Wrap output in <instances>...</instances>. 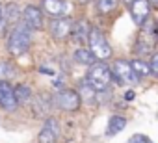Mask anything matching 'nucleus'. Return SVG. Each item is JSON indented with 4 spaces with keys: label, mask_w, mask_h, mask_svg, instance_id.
<instances>
[{
    "label": "nucleus",
    "mask_w": 158,
    "mask_h": 143,
    "mask_svg": "<svg viewBox=\"0 0 158 143\" xmlns=\"http://www.w3.org/2000/svg\"><path fill=\"white\" fill-rule=\"evenodd\" d=\"M154 43H156V35H154V28L151 24V21H145L141 26H139V34L134 41V54L143 58V56H149L154 48Z\"/></svg>",
    "instance_id": "obj_4"
},
{
    "label": "nucleus",
    "mask_w": 158,
    "mask_h": 143,
    "mask_svg": "<svg viewBox=\"0 0 158 143\" xmlns=\"http://www.w3.org/2000/svg\"><path fill=\"white\" fill-rule=\"evenodd\" d=\"M125 99H127V100H132V99H134V91H127Z\"/></svg>",
    "instance_id": "obj_24"
},
{
    "label": "nucleus",
    "mask_w": 158,
    "mask_h": 143,
    "mask_svg": "<svg viewBox=\"0 0 158 143\" xmlns=\"http://www.w3.org/2000/svg\"><path fill=\"white\" fill-rule=\"evenodd\" d=\"M11 75H13V67H11V63H8V61L0 63V80H6V78L11 76Z\"/></svg>",
    "instance_id": "obj_21"
},
{
    "label": "nucleus",
    "mask_w": 158,
    "mask_h": 143,
    "mask_svg": "<svg viewBox=\"0 0 158 143\" xmlns=\"http://www.w3.org/2000/svg\"><path fill=\"white\" fill-rule=\"evenodd\" d=\"M0 21H2V6H0Z\"/></svg>",
    "instance_id": "obj_28"
},
{
    "label": "nucleus",
    "mask_w": 158,
    "mask_h": 143,
    "mask_svg": "<svg viewBox=\"0 0 158 143\" xmlns=\"http://www.w3.org/2000/svg\"><path fill=\"white\" fill-rule=\"evenodd\" d=\"M54 102L61 112H78L82 106V99L78 95V91H74V89L58 91L56 97H54Z\"/></svg>",
    "instance_id": "obj_6"
},
{
    "label": "nucleus",
    "mask_w": 158,
    "mask_h": 143,
    "mask_svg": "<svg viewBox=\"0 0 158 143\" xmlns=\"http://www.w3.org/2000/svg\"><path fill=\"white\" fill-rule=\"evenodd\" d=\"M0 108L4 112H15L19 108V102L13 93V86L8 80H0Z\"/></svg>",
    "instance_id": "obj_10"
},
{
    "label": "nucleus",
    "mask_w": 158,
    "mask_h": 143,
    "mask_svg": "<svg viewBox=\"0 0 158 143\" xmlns=\"http://www.w3.org/2000/svg\"><path fill=\"white\" fill-rule=\"evenodd\" d=\"M78 95H80V99L93 100V99H95V95H97V91H95L91 86H88V84L84 82V84H82V88H80V91H78Z\"/></svg>",
    "instance_id": "obj_20"
},
{
    "label": "nucleus",
    "mask_w": 158,
    "mask_h": 143,
    "mask_svg": "<svg viewBox=\"0 0 158 143\" xmlns=\"http://www.w3.org/2000/svg\"><path fill=\"white\" fill-rule=\"evenodd\" d=\"M13 93H15V99H17L19 104H26V102H30L32 97H34L30 86H26V84H17V86L13 88Z\"/></svg>",
    "instance_id": "obj_17"
},
{
    "label": "nucleus",
    "mask_w": 158,
    "mask_h": 143,
    "mask_svg": "<svg viewBox=\"0 0 158 143\" xmlns=\"http://www.w3.org/2000/svg\"><path fill=\"white\" fill-rule=\"evenodd\" d=\"M43 11L52 17H60L67 11V2L65 0H43Z\"/></svg>",
    "instance_id": "obj_13"
},
{
    "label": "nucleus",
    "mask_w": 158,
    "mask_h": 143,
    "mask_svg": "<svg viewBox=\"0 0 158 143\" xmlns=\"http://www.w3.org/2000/svg\"><path fill=\"white\" fill-rule=\"evenodd\" d=\"M21 21L30 28V30H41L43 24H45V17H43V10H39L37 6H32L28 4L24 10H23V15H21Z\"/></svg>",
    "instance_id": "obj_9"
},
{
    "label": "nucleus",
    "mask_w": 158,
    "mask_h": 143,
    "mask_svg": "<svg viewBox=\"0 0 158 143\" xmlns=\"http://www.w3.org/2000/svg\"><path fill=\"white\" fill-rule=\"evenodd\" d=\"M21 15H23V11H21V8L15 4V2H10L4 10H2V21H0V24H17L19 21H21Z\"/></svg>",
    "instance_id": "obj_12"
},
{
    "label": "nucleus",
    "mask_w": 158,
    "mask_h": 143,
    "mask_svg": "<svg viewBox=\"0 0 158 143\" xmlns=\"http://www.w3.org/2000/svg\"><path fill=\"white\" fill-rule=\"evenodd\" d=\"M76 2H80V4H88V2H91V0H76Z\"/></svg>",
    "instance_id": "obj_27"
},
{
    "label": "nucleus",
    "mask_w": 158,
    "mask_h": 143,
    "mask_svg": "<svg viewBox=\"0 0 158 143\" xmlns=\"http://www.w3.org/2000/svg\"><path fill=\"white\" fill-rule=\"evenodd\" d=\"M123 2H127V4H130V2H132V0H123Z\"/></svg>",
    "instance_id": "obj_29"
},
{
    "label": "nucleus",
    "mask_w": 158,
    "mask_h": 143,
    "mask_svg": "<svg viewBox=\"0 0 158 143\" xmlns=\"http://www.w3.org/2000/svg\"><path fill=\"white\" fill-rule=\"evenodd\" d=\"M127 126V119L121 117V115H112L110 121H108V126H106V136H115L119 132H123Z\"/></svg>",
    "instance_id": "obj_15"
},
{
    "label": "nucleus",
    "mask_w": 158,
    "mask_h": 143,
    "mask_svg": "<svg viewBox=\"0 0 158 143\" xmlns=\"http://www.w3.org/2000/svg\"><path fill=\"white\" fill-rule=\"evenodd\" d=\"M128 143H151V141H149V137H145L143 134H136V136L130 137Z\"/></svg>",
    "instance_id": "obj_23"
},
{
    "label": "nucleus",
    "mask_w": 158,
    "mask_h": 143,
    "mask_svg": "<svg viewBox=\"0 0 158 143\" xmlns=\"http://www.w3.org/2000/svg\"><path fill=\"white\" fill-rule=\"evenodd\" d=\"M149 67H151V75L158 76V52H152V54H151V59H149Z\"/></svg>",
    "instance_id": "obj_22"
},
{
    "label": "nucleus",
    "mask_w": 158,
    "mask_h": 143,
    "mask_svg": "<svg viewBox=\"0 0 158 143\" xmlns=\"http://www.w3.org/2000/svg\"><path fill=\"white\" fill-rule=\"evenodd\" d=\"M132 69H134V73L138 75V78H143V76H149L151 75V67H149V61L141 59V58H134L130 61Z\"/></svg>",
    "instance_id": "obj_18"
},
{
    "label": "nucleus",
    "mask_w": 158,
    "mask_h": 143,
    "mask_svg": "<svg viewBox=\"0 0 158 143\" xmlns=\"http://www.w3.org/2000/svg\"><path fill=\"white\" fill-rule=\"evenodd\" d=\"M88 45H89V50L93 52V56L99 59V61H106L112 58L114 50L108 43V39L104 37V34L99 30V28H89V34H88Z\"/></svg>",
    "instance_id": "obj_3"
},
{
    "label": "nucleus",
    "mask_w": 158,
    "mask_h": 143,
    "mask_svg": "<svg viewBox=\"0 0 158 143\" xmlns=\"http://www.w3.org/2000/svg\"><path fill=\"white\" fill-rule=\"evenodd\" d=\"M89 24L86 21H78V22H73V30H71V35L78 41V43H84L88 41V34H89Z\"/></svg>",
    "instance_id": "obj_14"
},
{
    "label": "nucleus",
    "mask_w": 158,
    "mask_h": 143,
    "mask_svg": "<svg viewBox=\"0 0 158 143\" xmlns=\"http://www.w3.org/2000/svg\"><path fill=\"white\" fill-rule=\"evenodd\" d=\"M151 10H152V6L149 4V0H132L128 4V11H130L132 22L136 26H141L145 21H149Z\"/></svg>",
    "instance_id": "obj_7"
},
{
    "label": "nucleus",
    "mask_w": 158,
    "mask_h": 143,
    "mask_svg": "<svg viewBox=\"0 0 158 143\" xmlns=\"http://www.w3.org/2000/svg\"><path fill=\"white\" fill-rule=\"evenodd\" d=\"M149 4H151V6H156V8H158V0H149Z\"/></svg>",
    "instance_id": "obj_26"
},
{
    "label": "nucleus",
    "mask_w": 158,
    "mask_h": 143,
    "mask_svg": "<svg viewBox=\"0 0 158 143\" xmlns=\"http://www.w3.org/2000/svg\"><path fill=\"white\" fill-rule=\"evenodd\" d=\"M154 35H156V43H158V19L154 22Z\"/></svg>",
    "instance_id": "obj_25"
},
{
    "label": "nucleus",
    "mask_w": 158,
    "mask_h": 143,
    "mask_svg": "<svg viewBox=\"0 0 158 143\" xmlns=\"http://www.w3.org/2000/svg\"><path fill=\"white\" fill-rule=\"evenodd\" d=\"M30 32H32V30H30L23 21H19V22L11 28L6 48H8V52H10L13 58H19V56H23V54L28 52V48H30V45H32V34H30Z\"/></svg>",
    "instance_id": "obj_1"
},
{
    "label": "nucleus",
    "mask_w": 158,
    "mask_h": 143,
    "mask_svg": "<svg viewBox=\"0 0 158 143\" xmlns=\"http://www.w3.org/2000/svg\"><path fill=\"white\" fill-rule=\"evenodd\" d=\"M119 4V0H95V6H97V11L101 15H108L110 11H114Z\"/></svg>",
    "instance_id": "obj_19"
},
{
    "label": "nucleus",
    "mask_w": 158,
    "mask_h": 143,
    "mask_svg": "<svg viewBox=\"0 0 158 143\" xmlns=\"http://www.w3.org/2000/svg\"><path fill=\"white\" fill-rule=\"evenodd\" d=\"M112 82V73L110 67L106 63H99L95 61L93 65H89V71L86 73V84L91 86L95 91H104Z\"/></svg>",
    "instance_id": "obj_2"
},
{
    "label": "nucleus",
    "mask_w": 158,
    "mask_h": 143,
    "mask_svg": "<svg viewBox=\"0 0 158 143\" xmlns=\"http://www.w3.org/2000/svg\"><path fill=\"white\" fill-rule=\"evenodd\" d=\"M60 137V125L54 117H48L37 136V141L39 143H56Z\"/></svg>",
    "instance_id": "obj_11"
},
{
    "label": "nucleus",
    "mask_w": 158,
    "mask_h": 143,
    "mask_svg": "<svg viewBox=\"0 0 158 143\" xmlns=\"http://www.w3.org/2000/svg\"><path fill=\"white\" fill-rule=\"evenodd\" d=\"M110 73H112V78L119 86H123V84H136L139 80L138 75L134 73L130 61H127V59H115L112 63V67H110Z\"/></svg>",
    "instance_id": "obj_5"
},
{
    "label": "nucleus",
    "mask_w": 158,
    "mask_h": 143,
    "mask_svg": "<svg viewBox=\"0 0 158 143\" xmlns=\"http://www.w3.org/2000/svg\"><path fill=\"white\" fill-rule=\"evenodd\" d=\"M73 58H74V61L76 63H80V65H93L95 61H97V58L93 56V52L89 50V48H76L74 50V54H73Z\"/></svg>",
    "instance_id": "obj_16"
},
{
    "label": "nucleus",
    "mask_w": 158,
    "mask_h": 143,
    "mask_svg": "<svg viewBox=\"0 0 158 143\" xmlns=\"http://www.w3.org/2000/svg\"><path fill=\"white\" fill-rule=\"evenodd\" d=\"M73 19L71 17H65V15H60V17H54L52 22H50V35L56 39V41H63L71 35V30H73Z\"/></svg>",
    "instance_id": "obj_8"
}]
</instances>
